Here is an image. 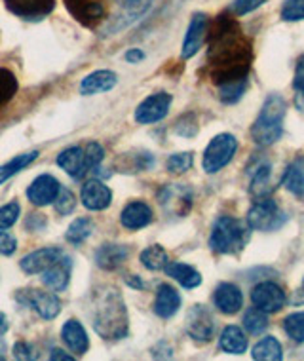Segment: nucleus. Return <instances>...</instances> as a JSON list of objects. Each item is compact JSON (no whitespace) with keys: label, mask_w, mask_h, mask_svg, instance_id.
Masks as SVG:
<instances>
[{"label":"nucleus","mask_w":304,"mask_h":361,"mask_svg":"<svg viewBox=\"0 0 304 361\" xmlns=\"http://www.w3.org/2000/svg\"><path fill=\"white\" fill-rule=\"evenodd\" d=\"M207 61L223 103H236L248 90L251 44L232 18L221 16L209 32Z\"/></svg>","instance_id":"1"},{"label":"nucleus","mask_w":304,"mask_h":361,"mask_svg":"<svg viewBox=\"0 0 304 361\" xmlns=\"http://www.w3.org/2000/svg\"><path fill=\"white\" fill-rule=\"evenodd\" d=\"M93 329L105 341H120L128 335V308L116 287H105L93 300Z\"/></svg>","instance_id":"2"},{"label":"nucleus","mask_w":304,"mask_h":361,"mask_svg":"<svg viewBox=\"0 0 304 361\" xmlns=\"http://www.w3.org/2000/svg\"><path fill=\"white\" fill-rule=\"evenodd\" d=\"M287 103L278 94H270L262 105L259 116L251 128V139L259 147H270L279 141L284 133V118H286Z\"/></svg>","instance_id":"3"},{"label":"nucleus","mask_w":304,"mask_h":361,"mask_svg":"<svg viewBox=\"0 0 304 361\" xmlns=\"http://www.w3.org/2000/svg\"><path fill=\"white\" fill-rule=\"evenodd\" d=\"M249 231H251V226L248 224V221L243 223L236 217L223 215L213 224L209 247L221 255H236L248 245Z\"/></svg>","instance_id":"4"},{"label":"nucleus","mask_w":304,"mask_h":361,"mask_svg":"<svg viewBox=\"0 0 304 361\" xmlns=\"http://www.w3.org/2000/svg\"><path fill=\"white\" fill-rule=\"evenodd\" d=\"M236 150L238 139L232 133H219L205 147L202 168H204L205 173H217L224 166H229L232 162V158L236 156Z\"/></svg>","instance_id":"5"},{"label":"nucleus","mask_w":304,"mask_h":361,"mask_svg":"<svg viewBox=\"0 0 304 361\" xmlns=\"http://www.w3.org/2000/svg\"><path fill=\"white\" fill-rule=\"evenodd\" d=\"M193 188L186 185H166L158 192V202H160L164 213L171 219H183L186 217L190 209H193Z\"/></svg>","instance_id":"6"},{"label":"nucleus","mask_w":304,"mask_h":361,"mask_svg":"<svg viewBox=\"0 0 304 361\" xmlns=\"http://www.w3.org/2000/svg\"><path fill=\"white\" fill-rule=\"evenodd\" d=\"M248 224L251 231L272 232L286 223V215L279 209L278 202L272 198H262L251 206L248 212Z\"/></svg>","instance_id":"7"},{"label":"nucleus","mask_w":304,"mask_h":361,"mask_svg":"<svg viewBox=\"0 0 304 361\" xmlns=\"http://www.w3.org/2000/svg\"><path fill=\"white\" fill-rule=\"evenodd\" d=\"M185 327L188 336L196 343H209L217 333L215 318L204 305H194L190 310L186 312Z\"/></svg>","instance_id":"8"},{"label":"nucleus","mask_w":304,"mask_h":361,"mask_svg":"<svg viewBox=\"0 0 304 361\" xmlns=\"http://www.w3.org/2000/svg\"><path fill=\"white\" fill-rule=\"evenodd\" d=\"M114 2L120 8V12L109 21V25L103 29V35H114L135 23L137 19H141L149 12L154 0H114Z\"/></svg>","instance_id":"9"},{"label":"nucleus","mask_w":304,"mask_h":361,"mask_svg":"<svg viewBox=\"0 0 304 361\" xmlns=\"http://www.w3.org/2000/svg\"><path fill=\"white\" fill-rule=\"evenodd\" d=\"M19 302H23L25 306L32 308L38 316L46 322L56 319L61 312V300L57 299L54 293L38 291V289H27L18 295Z\"/></svg>","instance_id":"10"},{"label":"nucleus","mask_w":304,"mask_h":361,"mask_svg":"<svg viewBox=\"0 0 304 361\" xmlns=\"http://www.w3.org/2000/svg\"><path fill=\"white\" fill-rule=\"evenodd\" d=\"M251 302H253L257 308H261L262 312L267 314H276L279 312L287 302L286 291L274 283V281H262V283H257L251 291Z\"/></svg>","instance_id":"11"},{"label":"nucleus","mask_w":304,"mask_h":361,"mask_svg":"<svg viewBox=\"0 0 304 361\" xmlns=\"http://www.w3.org/2000/svg\"><path fill=\"white\" fill-rule=\"evenodd\" d=\"M171 95L166 92H158V94L149 95L147 99L137 106L135 111V122L137 124H156L168 116L169 106H171Z\"/></svg>","instance_id":"12"},{"label":"nucleus","mask_w":304,"mask_h":361,"mask_svg":"<svg viewBox=\"0 0 304 361\" xmlns=\"http://www.w3.org/2000/svg\"><path fill=\"white\" fill-rule=\"evenodd\" d=\"M207 31H209L207 16L205 13H194L190 23H188V29H186L183 48H181V57L183 59H190V57L198 54L202 44H204Z\"/></svg>","instance_id":"13"},{"label":"nucleus","mask_w":304,"mask_h":361,"mask_svg":"<svg viewBox=\"0 0 304 361\" xmlns=\"http://www.w3.org/2000/svg\"><path fill=\"white\" fill-rule=\"evenodd\" d=\"M59 190H61V185L54 175H40L32 180L31 187L27 188V198L38 207L50 206L56 202Z\"/></svg>","instance_id":"14"},{"label":"nucleus","mask_w":304,"mask_h":361,"mask_svg":"<svg viewBox=\"0 0 304 361\" xmlns=\"http://www.w3.org/2000/svg\"><path fill=\"white\" fill-rule=\"evenodd\" d=\"M65 255L61 247H42L25 255L19 261V267L25 274H42L51 264H56Z\"/></svg>","instance_id":"15"},{"label":"nucleus","mask_w":304,"mask_h":361,"mask_svg":"<svg viewBox=\"0 0 304 361\" xmlns=\"http://www.w3.org/2000/svg\"><path fill=\"white\" fill-rule=\"evenodd\" d=\"M82 204L90 212H103L107 207L111 206L112 202V192L111 188L107 187L105 183H101L97 179H92L84 183L80 192Z\"/></svg>","instance_id":"16"},{"label":"nucleus","mask_w":304,"mask_h":361,"mask_svg":"<svg viewBox=\"0 0 304 361\" xmlns=\"http://www.w3.org/2000/svg\"><path fill=\"white\" fill-rule=\"evenodd\" d=\"M213 302L217 306V310L223 312L224 316H234V314L242 310L243 295L238 286L230 283V281H223V283H219L215 287Z\"/></svg>","instance_id":"17"},{"label":"nucleus","mask_w":304,"mask_h":361,"mask_svg":"<svg viewBox=\"0 0 304 361\" xmlns=\"http://www.w3.org/2000/svg\"><path fill=\"white\" fill-rule=\"evenodd\" d=\"M65 4H67L68 12L87 27L99 23L105 18L103 0H65Z\"/></svg>","instance_id":"18"},{"label":"nucleus","mask_w":304,"mask_h":361,"mask_svg":"<svg viewBox=\"0 0 304 361\" xmlns=\"http://www.w3.org/2000/svg\"><path fill=\"white\" fill-rule=\"evenodd\" d=\"M179 291H177L174 286H169V283H160V286H158V291H156L154 306H152V310H154L156 316L162 319H169L174 318L175 314L179 312Z\"/></svg>","instance_id":"19"},{"label":"nucleus","mask_w":304,"mask_h":361,"mask_svg":"<svg viewBox=\"0 0 304 361\" xmlns=\"http://www.w3.org/2000/svg\"><path fill=\"white\" fill-rule=\"evenodd\" d=\"M8 10L19 18L40 19L54 10L56 0H4Z\"/></svg>","instance_id":"20"},{"label":"nucleus","mask_w":304,"mask_h":361,"mask_svg":"<svg viewBox=\"0 0 304 361\" xmlns=\"http://www.w3.org/2000/svg\"><path fill=\"white\" fill-rule=\"evenodd\" d=\"M130 250L122 243H103L99 250L95 251V264L101 270H116L128 261Z\"/></svg>","instance_id":"21"},{"label":"nucleus","mask_w":304,"mask_h":361,"mask_svg":"<svg viewBox=\"0 0 304 361\" xmlns=\"http://www.w3.org/2000/svg\"><path fill=\"white\" fill-rule=\"evenodd\" d=\"M120 223L128 231H141L152 223V209L145 202H130L122 209Z\"/></svg>","instance_id":"22"},{"label":"nucleus","mask_w":304,"mask_h":361,"mask_svg":"<svg viewBox=\"0 0 304 361\" xmlns=\"http://www.w3.org/2000/svg\"><path fill=\"white\" fill-rule=\"evenodd\" d=\"M118 82V76L112 71L101 69L93 71L90 75L80 82V94L82 95H97L105 94V92H111L112 87L116 86Z\"/></svg>","instance_id":"23"},{"label":"nucleus","mask_w":304,"mask_h":361,"mask_svg":"<svg viewBox=\"0 0 304 361\" xmlns=\"http://www.w3.org/2000/svg\"><path fill=\"white\" fill-rule=\"evenodd\" d=\"M71 272H73V261H71V257L63 255L56 264H51L48 270L42 272L44 286L50 287L51 291H63L68 286Z\"/></svg>","instance_id":"24"},{"label":"nucleus","mask_w":304,"mask_h":361,"mask_svg":"<svg viewBox=\"0 0 304 361\" xmlns=\"http://www.w3.org/2000/svg\"><path fill=\"white\" fill-rule=\"evenodd\" d=\"M61 338L63 343L67 344V348L75 354L82 355L86 354L87 348H90V338H87V333L84 329V325L76 319H68L65 322L61 329Z\"/></svg>","instance_id":"25"},{"label":"nucleus","mask_w":304,"mask_h":361,"mask_svg":"<svg viewBox=\"0 0 304 361\" xmlns=\"http://www.w3.org/2000/svg\"><path fill=\"white\" fill-rule=\"evenodd\" d=\"M57 166L75 179H80L86 173V152L80 147H71L65 149L61 154L57 156Z\"/></svg>","instance_id":"26"},{"label":"nucleus","mask_w":304,"mask_h":361,"mask_svg":"<svg viewBox=\"0 0 304 361\" xmlns=\"http://www.w3.org/2000/svg\"><path fill=\"white\" fill-rule=\"evenodd\" d=\"M219 346L223 352L226 354H243V352H248L249 341L245 333H243L242 327H238V325H229V327H224L221 336H219Z\"/></svg>","instance_id":"27"},{"label":"nucleus","mask_w":304,"mask_h":361,"mask_svg":"<svg viewBox=\"0 0 304 361\" xmlns=\"http://www.w3.org/2000/svg\"><path fill=\"white\" fill-rule=\"evenodd\" d=\"M166 274L185 289H196L198 286H202V274L196 268H193L190 264H185V262L169 261L168 267H166Z\"/></svg>","instance_id":"28"},{"label":"nucleus","mask_w":304,"mask_h":361,"mask_svg":"<svg viewBox=\"0 0 304 361\" xmlns=\"http://www.w3.org/2000/svg\"><path fill=\"white\" fill-rule=\"evenodd\" d=\"M255 361H279L284 360V348L276 336H262L251 350Z\"/></svg>","instance_id":"29"},{"label":"nucleus","mask_w":304,"mask_h":361,"mask_svg":"<svg viewBox=\"0 0 304 361\" xmlns=\"http://www.w3.org/2000/svg\"><path fill=\"white\" fill-rule=\"evenodd\" d=\"M249 190L257 198H267V194H270L274 190L272 187V168L270 164H259L253 171V177H251V185H249Z\"/></svg>","instance_id":"30"},{"label":"nucleus","mask_w":304,"mask_h":361,"mask_svg":"<svg viewBox=\"0 0 304 361\" xmlns=\"http://www.w3.org/2000/svg\"><path fill=\"white\" fill-rule=\"evenodd\" d=\"M281 185L286 187L287 192H291L297 198L304 196V166L303 162H295L287 168Z\"/></svg>","instance_id":"31"},{"label":"nucleus","mask_w":304,"mask_h":361,"mask_svg":"<svg viewBox=\"0 0 304 361\" xmlns=\"http://www.w3.org/2000/svg\"><path fill=\"white\" fill-rule=\"evenodd\" d=\"M141 264H143L147 270L150 272H158V270H166L169 262V257H168V251L164 250L162 245H150L147 250H143L141 253Z\"/></svg>","instance_id":"32"},{"label":"nucleus","mask_w":304,"mask_h":361,"mask_svg":"<svg viewBox=\"0 0 304 361\" xmlns=\"http://www.w3.org/2000/svg\"><path fill=\"white\" fill-rule=\"evenodd\" d=\"M37 158H38V150H31V152L16 156V158H12L8 164L0 166V185H2V183H6V180L10 179V177H13L16 173H19L21 169H25L27 166H31Z\"/></svg>","instance_id":"33"},{"label":"nucleus","mask_w":304,"mask_h":361,"mask_svg":"<svg viewBox=\"0 0 304 361\" xmlns=\"http://www.w3.org/2000/svg\"><path fill=\"white\" fill-rule=\"evenodd\" d=\"M93 228H95V224H93L92 219L80 217L71 223L65 238H67V242L73 243V245H82V243L86 242L87 238L92 236Z\"/></svg>","instance_id":"34"},{"label":"nucleus","mask_w":304,"mask_h":361,"mask_svg":"<svg viewBox=\"0 0 304 361\" xmlns=\"http://www.w3.org/2000/svg\"><path fill=\"white\" fill-rule=\"evenodd\" d=\"M268 314L267 312H262L261 308H249L245 314H243V327L248 333L251 335H262V331L268 329Z\"/></svg>","instance_id":"35"},{"label":"nucleus","mask_w":304,"mask_h":361,"mask_svg":"<svg viewBox=\"0 0 304 361\" xmlns=\"http://www.w3.org/2000/svg\"><path fill=\"white\" fill-rule=\"evenodd\" d=\"M18 94V78L12 71L0 69V111Z\"/></svg>","instance_id":"36"},{"label":"nucleus","mask_w":304,"mask_h":361,"mask_svg":"<svg viewBox=\"0 0 304 361\" xmlns=\"http://www.w3.org/2000/svg\"><path fill=\"white\" fill-rule=\"evenodd\" d=\"M284 331L295 343H304V312H295L284 319Z\"/></svg>","instance_id":"37"},{"label":"nucleus","mask_w":304,"mask_h":361,"mask_svg":"<svg viewBox=\"0 0 304 361\" xmlns=\"http://www.w3.org/2000/svg\"><path fill=\"white\" fill-rule=\"evenodd\" d=\"M193 164H194L193 152H177V154L169 156L166 168H168L169 173L181 175V173H186L188 169L193 168Z\"/></svg>","instance_id":"38"},{"label":"nucleus","mask_w":304,"mask_h":361,"mask_svg":"<svg viewBox=\"0 0 304 361\" xmlns=\"http://www.w3.org/2000/svg\"><path fill=\"white\" fill-rule=\"evenodd\" d=\"M293 92H295V106L300 112H304V56L298 57L297 67H295Z\"/></svg>","instance_id":"39"},{"label":"nucleus","mask_w":304,"mask_h":361,"mask_svg":"<svg viewBox=\"0 0 304 361\" xmlns=\"http://www.w3.org/2000/svg\"><path fill=\"white\" fill-rule=\"evenodd\" d=\"M19 213H21V207L18 202H10L6 206L0 207V231H6L18 223Z\"/></svg>","instance_id":"40"},{"label":"nucleus","mask_w":304,"mask_h":361,"mask_svg":"<svg viewBox=\"0 0 304 361\" xmlns=\"http://www.w3.org/2000/svg\"><path fill=\"white\" fill-rule=\"evenodd\" d=\"M284 21H303L304 19V0H286L281 8Z\"/></svg>","instance_id":"41"},{"label":"nucleus","mask_w":304,"mask_h":361,"mask_svg":"<svg viewBox=\"0 0 304 361\" xmlns=\"http://www.w3.org/2000/svg\"><path fill=\"white\" fill-rule=\"evenodd\" d=\"M54 204H56L57 213H61V215H71V213L75 212V207H76L75 194L71 192L68 188L61 187V190H59V194H57V198Z\"/></svg>","instance_id":"42"},{"label":"nucleus","mask_w":304,"mask_h":361,"mask_svg":"<svg viewBox=\"0 0 304 361\" xmlns=\"http://www.w3.org/2000/svg\"><path fill=\"white\" fill-rule=\"evenodd\" d=\"M84 152H86L87 171H90V169L99 168V164L103 162V158H105V150H103V147H101L99 143H90Z\"/></svg>","instance_id":"43"},{"label":"nucleus","mask_w":304,"mask_h":361,"mask_svg":"<svg viewBox=\"0 0 304 361\" xmlns=\"http://www.w3.org/2000/svg\"><path fill=\"white\" fill-rule=\"evenodd\" d=\"M265 2H268V0H234L230 10L234 16H245V13L255 12L257 8H261Z\"/></svg>","instance_id":"44"},{"label":"nucleus","mask_w":304,"mask_h":361,"mask_svg":"<svg viewBox=\"0 0 304 361\" xmlns=\"http://www.w3.org/2000/svg\"><path fill=\"white\" fill-rule=\"evenodd\" d=\"M16 250H18V240L12 234L0 231V255H13Z\"/></svg>","instance_id":"45"},{"label":"nucleus","mask_w":304,"mask_h":361,"mask_svg":"<svg viewBox=\"0 0 304 361\" xmlns=\"http://www.w3.org/2000/svg\"><path fill=\"white\" fill-rule=\"evenodd\" d=\"M13 357L16 360H35V348L29 343H18L13 346Z\"/></svg>","instance_id":"46"},{"label":"nucleus","mask_w":304,"mask_h":361,"mask_svg":"<svg viewBox=\"0 0 304 361\" xmlns=\"http://www.w3.org/2000/svg\"><path fill=\"white\" fill-rule=\"evenodd\" d=\"M126 61L131 63V65H137L145 59V51H141L139 48H131V50L126 51Z\"/></svg>","instance_id":"47"},{"label":"nucleus","mask_w":304,"mask_h":361,"mask_svg":"<svg viewBox=\"0 0 304 361\" xmlns=\"http://www.w3.org/2000/svg\"><path fill=\"white\" fill-rule=\"evenodd\" d=\"M126 283H128L130 287H133V289H143L145 287L143 280H141L139 276H133V274H130L128 278H126Z\"/></svg>","instance_id":"48"},{"label":"nucleus","mask_w":304,"mask_h":361,"mask_svg":"<svg viewBox=\"0 0 304 361\" xmlns=\"http://www.w3.org/2000/svg\"><path fill=\"white\" fill-rule=\"evenodd\" d=\"M50 357H51V360H65V361H73V360H75L73 355L65 354V352H63V350H59V348L51 350Z\"/></svg>","instance_id":"49"},{"label":"nucleus","mask_w":304,"mask_h":361,"mask_svg":"<svg viewBox=\"0 0 304 361\" xmlns=\"http://www.w3.org/2000/svg\"><path fill=\"white\" fill-rule=\"evenodd\" d=\"M8 327H10V324H8L6 314H4V312H0V336L6 335Z\"/></svg>","instance_id":"50"},{"label":"nucleus","mask_w":304,"mask_h":361,"mask_svg":"<svg viewBox=\"0 0 304 361\" xmlns=\"http://www.w3.org/2000/svg\"><path fill=\"white\" fill-rule=\"evenodd\" d=\"M4 350H6V346H4V343L0 341V360H4L6 355H4Z\"/></svg>","instance_id":"51"}]
</instances>
